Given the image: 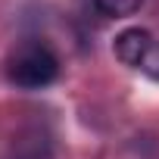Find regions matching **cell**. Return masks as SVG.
Returning <instances> with one entry per match:
<instances>
[{
	"mask_svg": "<svg viewBox=\"0 0 159 159\" xmlns=\"http://www.w3.org/2000/svg\"><path fill=\"white\" fill-rule=\"evenodd\" d=\"M7 75H10V81L22 91H41L47 84L56 81V75H59V59L56 53L50 50V44L44 41H22L10 59H7Z\"/></svg>",
	"mask_w": 159,
	"mask_h": 159,
	"instance_id": "1",
	"label": "cell"
},
{
	"mask_svg": "<svg viewBox=\"0 0 159 159\" xmlns=\"http://www.w3.org/2000/svg\"><path fill=\"white\" fill-rule=\"evenodd\" d=\"M150 44H153L150 31H143V28H125V31L116 38L112 50H116L119 62H125V66H131V69H140V59H143V53L150 50Z\"/></svg>",
	"mask_w": 159,
	"mask_h": 159,
	"instance_id": "2",
	"label": "cell"
},
{
	"mask_svg": "<svg viewBox=\"0 0 159 159\" xmlns=\"http://www.w3.org/2000/svg\"><path fill=\"white\" fill-rule=\"evenodd\" d=\"M10 159H50V134L41 128H25L13 137Z\"/></svg>",
	"mask_w": 159,
	"mask_h": 159,
	"instance_id": "3",
	"label": "cell"
},
{
	"mask_svg": "<svg viewBox=\"0 0 159 159\" xmlns=\"http://www.w3.org/2000/svg\"><path fill=\"white\" fill-rule=\"evenodd\" d=\"M143 0H94V7L103 13V16H112V19H125V16H134L140 10Z\"/></svg>",
	"mask_w": 159,
	"mask_h": 159,
	"instance_id": "4",
	"label": "cell"
},
{
	"mask_svg": "<svg viewBox=\"0 0 159 159\" xmlns=\"http://www.w3.org/2000/svg\"><path fill=\"white\" fill-rule=\"evenodd\" d=\"M140 72H143L147 78H153V81H159V41H153L150 50L143 53V59H140Z\"/></svg>",
	"mask_w": 159,
	"mask_h": 159,
	"instance_id": "5",
	"label": "cell"
}]
</instances>
